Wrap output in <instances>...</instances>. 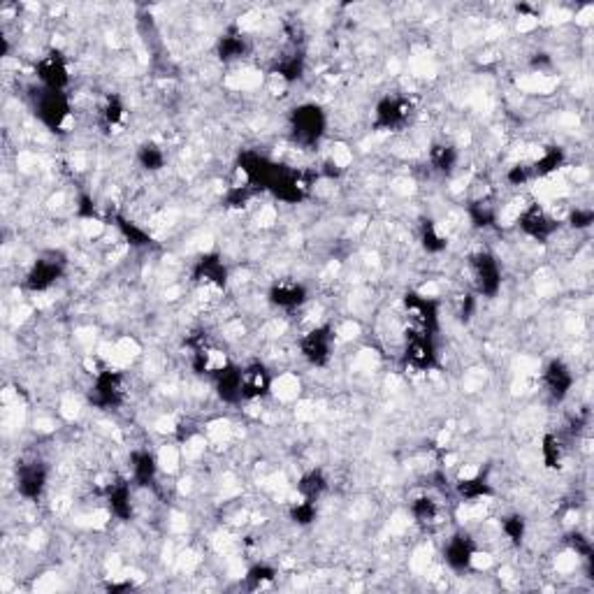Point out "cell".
<instances>
[{
  "label": "cell",
  "mask_w": 594,
  "mask_h": 594,
  "mask_svg": "<svg viewBox=\"0 0 594 594\" xmlns=\"http://www.w3.org/2000/svg\"><path fill=\"white\" fill-rule=\"evenodd\" d=\"M323 130V114L318 107L309 105V107H302L297 110L295 114V137L302 142H316V137L321 135Z\"/></svg>",
  "instance_id": "1"
},
{
  "label": "cell",
  "mask_w": 594,
  "mask_h": 594,
  "mask_svg": "<svg viewBox=\"0 0 594 594\" xmlns=\"http://www.w3.org/2000/svg\"><path fill=\"white\" fill-rule=\"evenodd\" d=\"M269 299H272L274 304H279V307H299V304L304 302V290L297 284H286V281H281L279 286L272 288Z\"/></svg>",
  "instance_id": "2"
},
{
  "label": "cell",
  "mask_w": 594,
  "mask_h": 594,
  "mask_svg": "<svg viewBox=\"0 0 594 594\" xmlns=\"http://www.w3.org/2000/svg\"><path fill=\"white\" fill-rule=\"evenodd\" d=\"M272 390L279 399L293 401V399H297V395H299V379L295 374H281L279 379L272 383Z\"/></svg>",
  "instance_id": "3"
},
{
  "label": "cell",
  "mask_w": 594,
  "mask_h": 594,
  "mask_svg": "<svg viewBox=\"0 0 594 594\" xmlns=\"http://www.w3.org/2000/svg\"><path fill=\"white\" fill-rule=\"evenodd\" d=\"M182 448L177 446H163L158 451V458H156V462H158V469H163L167 473H175L179 469V465H182Z\"/></svg>",
  "instance_id": "4"
},
{
  "label": "cell",
  "mask_w": 594,
  "mask_h": 594,
  "mask_svg": "<svg viewBox=\"0 0 594 594\" xmlns=\"http://www.w3.org/2000/svg\"><path fill=\"white\" fill-rule=\"evenodd\" d=\"M140 158H142V163L149 167V170H158L160 165H163V153H160V149L158 147H144L142 151H140Z\"/></svg>",
  "instance_id": "5"
},
{
  "label": "cell",
  "mask_w": 594,
  "mask_h": 594,
  "mask_svg": "<svg viewBox=\"0 0 594 594\" xmlns=\"http://www.w3.org/2000/svg\"><path fill=\"white\" fill-rule=\"evenodd\" d=\"M246 578H249L251 585L258 587V585H262V583H269V580H274V571H272V569H267V567H256V569H251V571L246 573Z\"/></svg>",
  "instance_id": "6"
}]
</instances>
